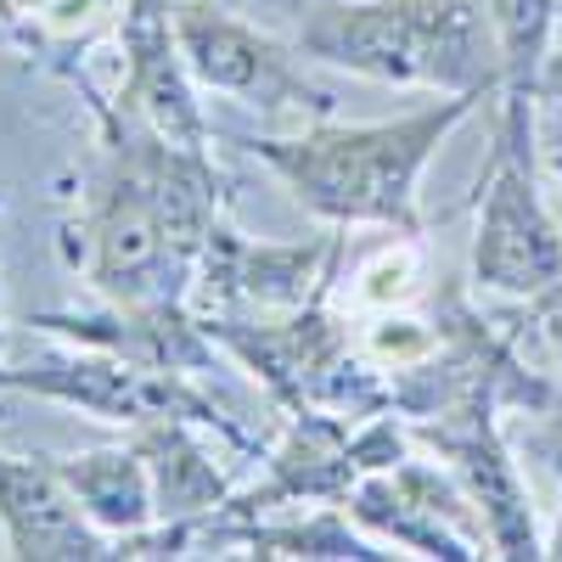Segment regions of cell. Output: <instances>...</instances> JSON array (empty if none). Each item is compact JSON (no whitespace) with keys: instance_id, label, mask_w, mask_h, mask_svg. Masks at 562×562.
I'll return each instance as SVG.
<instances>
[{"instance_id":"6da1fadb","label":"cell","mask_w":562,"mask_h":562,"mask_svg":"<svg viewBox=\"0 0 562 562\" xmlns=\"http://www.w3.org/2000/svg\"><path fill=\"white\" fill-rule=\"evenodd\" d=\"M90 119L97 153L63 225L68 265L119 310L192 304L209 237L225 220V180L209 147H180L108 108H90Z\"/></svg>"},{"instance_id":"7a4b0ae2","label":"cell","mask_w":562,"mask_h":562,"mask_svg":"<svg viewBox=\"0 0 562 562\" xmlns=\"http://www.w3.org/2000/svg\"><path fill=\"white\" fill-rule=\"evenodd\" d=\"M479 102L484 97H439L383 124L321 119L299 135H254L248 153L288 186L293 203H304L326 225L411 231V237H422V203H416L422 169L434 164L450 130Z\"/></svg>"},{"instance_id":"3957f363","label":"cell","mask_w":562,"mask_h":562,"mask_svg":"<svg viewBox=\"0 0 562 562\" xmlns=\"http://www.w3.org/2000/svg\"><path fill=\"white\" fill-rule=\"evenodd\" d=\"M293 45L315 63L434 97H495L501 52L479 0H333Z\"/></svg>"},{"instance_id":"277c9868","label":"cell","mask_w":562,"mask_h":562,"mask_svg":"<svg viewBox=\"0 0 562 562\" xmlns=\"http://www.w3.org/2000/svg\"><path fill=\"white\" fill-rule=\"evenodd\" d=\"M203 326L220 344V355L243 360L276 394L281 411H333V416H349V422L394 411L389 371L378 360H366L360 338H349L344 315L333 310V281L288 315L203 321Z\"/></svg>"},{"instance_id":"5b68a950","label":"cell","mask_w":562,"mask_h":562,"mask_svg":"<svg viewBox=\"0 0 562 562\" xmlns=\"http://www.w3.org/2000/svg\"><path fill=\"white\" fill-rule=\"evenodd\" d=\"M0 389H18L34 400L68 405L79 416H97L108 428H147V422H198V428H214L220 439H231L248 456H265V439L248 434L237 416H231L192 371H164V366H140L108 349H85L68 344L63 349H40L23 360L0 366Z\"/></svg>"},{"instance_id":"8992f818","label":"cell","mask_w":562,"mask_h":562,"mask_svg":"<svg viewBox=\"0 0 562 562\" xmlns=\"http://www.w3.org/2000/svg\"><path fill=\"white\" fill-rule=\"evenodd\" d=\"M473 281L495 299L540 304L562 288V225L540 198L535 164V102L501 97L495 153L479 180V231H473Z\"/></svg>"},{"instance_id":"52a82bcc","label":"cell","mask_w":562,"mask_h":562,"mask_svg":"<svg viewBox=\"0 0 562 562\" xmlns=\"http://www.w3.org/2000/svg\"><path fill=\"white\" fill-rule=\"evenodd\" d=\"M175 29L180 52L192 63L203 90L259 108V113H315L333 119V90L304 74V52L270 29L243 23L237 12L214 7V0H175Z\"/></svg>"},{"instance_id":"ba28073f","label":"cell","mask_w":562,"mask_h":562,"mask_svg":"<svg viewBox=\"0 0 562 562\" xmlns=\"http://www.w3.org/2000/svg\"><path fill=\"white\" fill-rule=\"evenodd\" d=\"M501 394L484 389V394H467L434 416L411 422V439L416 450H428L434 461H445L456 484L467 490V501L479 506V518L490 529V546L495 557H546V540L535 529V512H529V490H524V473L506 450V434H501Z\"/></svg>"},{"instance_id":"9c48e42d","label":"cell","mask_w":562,"mask_h":562,"mask_svg":"<svg viewBox=\"0 0 562 562\" xmlns=\"http://www.w3.org/2000/svg\"><path fill=\"white\" fill-rule=\"evenodd\" d=\"M344 512L366 535H378L383 546H400L405 557H450V562L495 557L490 529L479 518V506L467 501V490L456 484V473L416 450L394 467L366 473L349 490Z\"/></svg>"},{"instance_id":"30bf717a","label":"cell","mask_w":562,"mask_h":562,"mask_svg":"<svg viewBox=\"0 0 562 562\" xmlns=\"http://www.w3.org/2000/svg\"><path fill=\"white\" fill-rule=\"evenodd\" d=\"M119 90L102 97L97 85H79L90 108H108L140 130H153L180 147H209V119L198 102V74L180 52V29H175V0H124L119 18Z\"/></svg>"},{"instance_id":"8fae6325","label":"cell","mask_w":562,"mask_h":562,"mask_svg":"<svg viewBox=\"0 0 562 562\" xmlns=\"http://www.w3.org/2000/svg\"><path fill=\"white\" fill-rule=\"evenodd\" d=\"M326 281H338V237L248 243L231 220H220L192 281V310L203 321H265L310 304Z\"/></svg>"},{"instance_id":"7c38bea8","label":"cell","mask_w":562,"mask_h":562,"mask_svg":"<svg viewBox=\"0 0 562 562\" xmlns=\"http://www.w3.org/2000/svg\"><path fill=\"white\" fill-rule=\"evenodd\" d=\"M0 529L18 562H119L113 535L85 518L57 473V456L0 450Z\"/></svg>"},{"instance_id":"4fadbf2b","label":"cell","mask_w":562,"mask_h":562,"mask_svg":"<svg viewBox=\"0 0 562 562\" xmlns=\"http://www.w3.org/2000/svg\"><path fill=\"white\" fill-rule=\"evenodd\" d=\"M29 326H40L52 338H68V344H85V349L140 360V366L192 371V378L214 371V355H220V344L209 338V326L198 321L192 304H180V310H119V304L45 310V315H29Z\"/></svg>"},{"instance_id":"5bb4252c","label":"cell","mask_w":562,"mask_h":562,"mask_svg":"<svg viewBox=\"0 0 562 562\" xmlns=\"http://www.w3.org/2000/svg\"><path fill=\"white\" fill-rule=\"evenodd\" d=\"M130 439L147 456L158 524L209 518L214 506H225L237 495V461H225V456H248V450L220 439L214 428H198V422H147Z\"/></svg>"},{"instance_id":"9a60e30c","label":"cell","mask_w":562,"mask_h":562,"mask_svg":"<svg viewBox=\"0 0 562 562\" xmlns=\"http://www.w3.org/2000/svg\"><path fill=\"white\" fill-rule=\"evenodd\" d=\"M57 473L74 490V501L85 506V518L102 535H113V546L135 529L158 524V495H153V473L147 456L135 450V439L124 434L119 445H97V450H68L57 456Z\"/></svg>"},{"instance_id":"2e32d148","label":"cell","mask_w":562,"mask_h":562,"mask_svg":"<svg viewBox=\"0 0 562 562\" xmlns=\"http://www.w3.org/2000/svg\"><path fill=\"white\" fill-rule=\"evenodd\" d=\"M237 551L254 557V562H378V557H389L378 546V535L349 524L344 506L265 512V518L243 524Z\"/></svg>"},{"instance_id":"e0dca14e","label":"cell","mask_w":562,"mask_h":562,"mask_svg":"<svg viewBox=\"0 0 562 562\" xmlns=\"http://www.w3.org/2000/svg\"><path fill=\"white\" fill-rule=\"evenodd\" d=\"M479 12L501 52V90L512 102H540V79L551 63L557 34V0H479Z\"/></svg>"},{"instance_id":"ac0fdd59","label":"cell","mask_w":562,"mask_h":562,"mask_svg":"<svg viewBox=\"0 0 562 562\" xmlns=\"http://www.w3.org/2000/svg\"><path fill=\"white\" fill-rule=\"evenodd\" d=\"M422 237L411 231H389L383 248H371L360 265H355V288H349V310H366V315H383V310H405L422 299Z\"/></svg>"},{"instance_id":"d6986e66","label":"cell","mask_w":562,"mask_h":562,"mask_svg":"<svg viewBox=\"0 0 562 562\" xmlns=\"http://www.w3.org/2000/svg\"><path fill=\"white\" fill-rule=\"evenodd\" d=\"M535 315H540L546 338H551V349H557V411H562V288H557L551 299H540Z\"/></svg>"},{"instance_id":"ffe728a7","label":"cell","mask_w":562,"mask_h":562,"mask_svg":"<svg viewBox=\"0 0 562 562\" xmlns=\"http://www.w3.org/2000/svg\"><path fill=\"white\" fill-rule=\"evenodd\" d=\"M540 102H551L557 113H562V45L551 52V63H546V79H540Z\"/></svg>"},{"instance_id":"44dd1931","label":"cell","mask_w":562,"mask_h":562,"mask_svg":"<svg viewBox=\"0 0 562 562\" xmlns=\"http://www.w3.org/2000/svg\"><path fill=\"white\" fill-rule=\"evenodd\" d=\"M557 479H562V456H557ZM546 557H562V518H557V529L546 535Z\"/></svg>"},{"instance_id":"7402d4cb","label":"cell","mask_w":562,"mask_h":562,"mask_svg":"<svg viewBox=\"0 0 562 562\" xmlns=\"http://www.w3.org/2000/svg\"><path fill=\"white\" fill-rule=\"evenodd\" d=\"M0 366H7V310H0Z\"/></svg>"},{"instance_id":"603a6c76","label":"cell","mask_w":562,"mask_h":562,"mask_svg":"<svg viewBox=\"0 0 562 562\" xmlns=\"http://www.w3.org/2000/svg\"><path fill=\"white\" fill-rule=\"evenodd\" d=\"M551 169H557V175H562V147H557V153H551Z\"/></svg>"}]
</instances>
